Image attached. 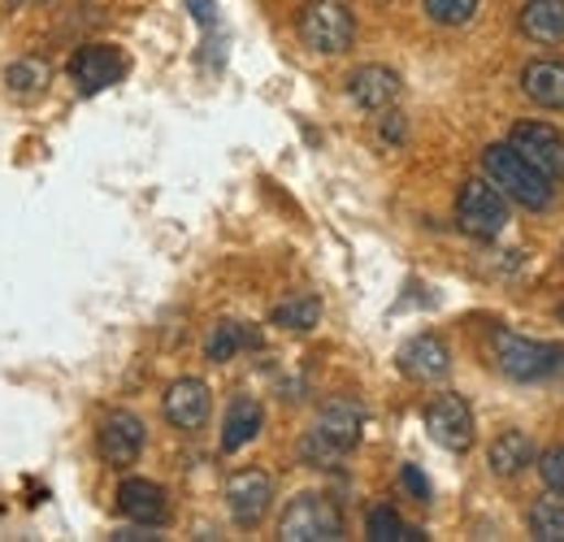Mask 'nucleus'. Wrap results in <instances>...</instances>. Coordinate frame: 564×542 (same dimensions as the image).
I'll return each instance as SVG.
<instances>
[{
  "instance_id": "nucleus-1",
  "label": "nucleus",
  "mask_w": 564,
  "mask_h": 542,
  "mask_svg": "<svg viewBox=\"0 0 564 542\" xmlns=\"http://www.w3.org/2000/svg\"><path fill=\"white\" fill-rule=\"evenodd\" d=\"M360 430H365V408L356 404V400H330L317 412L313 430L304 434L300 460L313 465V469H330L335 460H344L360 443Z\"/></svg>"
},
{
  "instance_id": "nucleus-2",
  "label": "nucleus",
  "mask_w": 564,
  "mask_h": 542,
  "mask_svg": "<svg viewBox=\"0 0 564 542\" xmlns=\"http://www.w3.org/2000/svg\"><path fill=\"white\" fill-rule=\"evenodd\" d=\"M482 170H487V178H491L495 187H499L508 200L521 204V208L543 213V208H552V200H556V183H552L543 170H534L512 143H491V148L482 152Z\"/></svg>"
},
{
  "instance_id": "nucleus-3",
  "label": "nucleus",
  "mask_w": 564,
  "mask_h": 542,
  "mask_svg": "<svg viewBox=\"0 0 564 542\" xmlns=\"http://www.w3.org/2000/svg\"><path fill=\"white\" fill-rule=\"evenodd\" d=\"M300 40L304 48L322 53V57H339L348 53L356 40V18L348 4L339 0H308L300 9Z\"/></svg>"
},
{
  "instance_id": "nucleus-4",
  "label": "nucleus",
  "mask_w": 564,
  "mask_h": 542,
  "mask_svg": "<svg viewBox=\"0 0 564 542\" xmlns=\"http://www.w3.org/2000/svg\"><path fill=\"white\" fill-rule=\"evenodd\" d=\"M279 539L282 542H339L344 539V512L317 495V490H304L286 503L279 521Z\"/></svg>"
},
{
  "instance_id": "nucleus-5",
  "label": "nucleus",
  "mask_w": 564,
  "mask_h": 542,
  "mask_svg": "<svg viewBox=\"0 0 564 542\" xmlns=\"http://www.w3.org/2000/svg\"><path fill=\"white\" fill-rule=\"evenodd\" d=\"M491 351L499 373L512 382H539L564 365V347H547V343H534L525 335H512V330H495Z\"/></svg>"
},
{
  "instance_id": "nucleus-6",
  "label": "nucleus",
  "mask_w": 564,
  "mask_h": 542,
  "mask_svg": "<svg viewBox=\"0 0 564 542\" xmlns=\"http://www.w3.org/2000/svg\"><path fill=\"white\" fill-rule=\"evenodd\" d=\"M456 226L469 235V239H499L503 226H508V196L495 187L491 178H469L456 196Z\"/></svg>"
},
{
  "instance_id": "nucleus-7",
  "label": "nucleus",
  "mask_w": 564,
  "mask_h": 542,
  "mask_svg": "<svg viewBox=\"0 0 564 542\" xmlns=\"http://www.w3.org/2000/svg\"><path fill=\"white\" fill-rule=\"evenodd\" d=\"M143 438H148V430H143L140 416L118 408V412H109V416L100 421V430H96V452H100V460H105L109 469H131V465L140 460Z\"/></svg>"
},
{
  "instance_id": "nucleus-8",
  "label": "nucleus",
  "mask_w": 564,
  "mask_h": 542,
  "mask_svg": "<svg viewBox=\"0 0 564 542\" xmlns=\"http://www.w3.org/2000/svg\"><path fill=\"white\" fill-rule=\"evenodd\" d=\"M425 430L443 452H469L474 447V408L460 395H438L425 404Z\"/></svg>"
},
{
  "instance_id": "nucleus-9",
  "label": "nucleus",
  "mask_w": 564,
  "mask_h": 542,
  "mask_svg": "<svg viewBox=\"0 0 564 542\" xmlns=\"http://www.w3.org/2000/svg\"><path fill=\"white\" fill-rule=\"evenodd\" d=\"M508 143H512L534 170H543L552 183L564 178V136L556 127H547V122H517V127L508 131Z\"/></svg>"
},
{
  "instance_id": "nucleus-10",
  "label": "nucleus",
  "mask_w": 564,
  "mask_h": 542,
  "mask_svg": "<svg viewBox=\"0 0 564 542\" xmlns=\"http://www.w3.org/2000/svg\"><path fill=\"white\" fill-rule=\"evenodd\" d=\"M270 499H274V477L265 469H239L226 481V508L243 530L261 525V517L270 512Z\"/></svg>"
},
{
  "instance_id": "nucleus-11",
  "label": "nucleus",
  "mask_w": 564,
  "mask_h": 542,
  "mask_svg": "<svg viewBox=\"0 0 564 542\" xmlns=\"http://www.w3.org/2000/svg\"><path fill=\"white\" fill-rule=\"evenodd\" d=\"M70 78L83 96H96L105 87H113L122 74H127V57L113 48V44H87L70 57Z\"/></svg>"
},
{
  "instance_id": "nucleus-12",
  "label": "nucleus",
  "mask_w": 564,
  "mask_h": 542,
  "mask_svg": "<svg viewBox=\"0 0 564 542\" xmlns=\"http://www.w3.org/2000/svg\"><path fill=\"white\" fill-rule=\"evenodd\" d=\"M165 421L174 425V430H183V434H196L205 421H209L213 412V395L209 387L200 382V378H178V382H170V391H165Z\"/></svg>"
},
{
  "instance_id": "nucleus-13",
  "label": "nucleus",
  "mask_w": 564,
  "mask_h": 542,
  "mask_svg": "<svg viewBox=\"0 0 564 542\" xmlns=\"http://www.w3.org/2000/svg\"><path fill=\"white\" fill-rule=\"evenodd\" d=\"M400 91H404V83L391 66H360L348 74V96L365 113H387L400 100Z\"/></svg>"
},
{
  "instance_id": "nucleus-14",
  "label": "nucleus",
  "mask_w": 564,
  "mask_h": 542,
  "mask_svg": "<svg viewBox=\"0 0 564 542\" xmlns=\"http://www.w3.org/2000/svg\"><path fill=\"white\" fill-rule=\"evenodd\" d=\"M118 508H122L127 521L152 525V530L170 521V495H165L156 481H148V477H127V481L118 486Z\"/></svg>"
},
{
  "instance_id": "nucleus-15",
  "label": "nucleus",
  "mask_w": 564,
  "mask_h": 542,
  "mask_svg": "<svg viewBox=\"0 0 564 542\" xmlns=\"http://www.w3.org/2000/svg\"><path fill=\"white\" fill-rule=\"evenodd\" d=\"M400 369L413 382H443L452 373V351L438 335H417L400 347Z\"/></svg>"
},
{
  "instance_id": "nucleus-16",
  "label": "nucleus",
  "mask_w": 564,
  "mask_h": 542,
  "mask_svg": "<svg viewBox=\"0 0 564 542\" xmlns=\"http://www.w3.org/2000/svg\"><path fill=\"white\" fill-rule=\"evenodd\" d=\"M521 91L539 109H564V62L561 57H534L521 69Z\"/></svg>"
},
{
  "instance_id": "nucleus-17",
  "label": "nucleus",
  "mask_w": 564,
  "mask_h": 542,
  "mask_svg": "<svg viewBox=\"0 0 564 542\" xmlns=\"http://www.w3.org/2000/svg\"><path fill=\"white\" fill-rule=\"evenodd\" d=\"M261 425H265V408L257 404L252 395L230 400V408H226V421H221V452H226V456L243 452L248 443H257Z\"/></svg>"
},
{
  "instance_id": "nucleus-18",
  "label": "nucleus",
  "mask_w": 564,
  "mask_h": 542,
  "mask_svg": "<svg viewBox=\"0 0 564 542\" xmlns=\"http://www.w3.org/2000/svg\"><path fill=\"white\" fill-rule=\"evenodd\" d=\"M487 465L495 477H521L534 465V438L525 430H503L495 434L491 452H487Z\"/></svg>"
},
{
  "instance_id": "nucleus-19",
  "label": "nucleus",
  "mask_w": 564,
  "mask_h": 542,
  "mask_svg": "<svg viewBox=\"0 0 564 542\" xmlns=\"http://www.w3.org/2000/svg\"><path fill=\"white\" fill-rule=\"evenodd\" d=\"M517 26L534 44H561L564 40V0H525L517 13Z\"/></svg>"
},
{
  "instance_id": "nucleus-20",
  "label": "nucleus",
  "mask_w": 564,
  "mask_h": 542,
  "mask_svg": "<svg viewBox=\"0 0 564 542\" xmlns=\"http://www.w3.org/2000/svg\"><path fill=\"white\" fill-rule=\"evenodd\" d=\"M243 347H261V335L252 326H243V322H217L209 330V339H205V356H209L213 365H226Z\"/></svg>"
},
{
  "instance_id": "nucleus-21",
  "label": "nucleus",
  "mask_w": 564,
  "mask_h": 542,
  "mask_svg": "<svg viewBox=\"0 0 564 542\" xmlns=\"http://www.w3.org/2000/svg\"><path fill=\"white\" fill-rule=\"evenodd\" d=\"M525 530L539 542H564V495L552 490V495L534 499V508L525 512Z\"/></svg>"
},
{
  "instance_id": "nucleus-22",
  "label": "nucleus",
  "mask_w": 564,
  "mask_h": 542,
  "mask_svg": "<svg viewBox=\"0 0 564 542\" xmlns=\"http://www.w3.org/2000/svg\"><path fill=\"white\" fill-rule=\"evenodd\" d=\"M365 539L369 542H422L425 534L413 530V525H404V517H400L391 503H378V508H369V517H365Z\"/></svg>"
},
{
  "instance_id": "nucleus-23",
  "label": "nucleus",
  "mask_w": 564,
  "mask_h": 542,
  "mask_svg": "<svg viewBox=\"0 0 564 542\" xmlns=\"http://www.w3.org/2000/svg\"><path fill=\"white\" fill-rule=\"evenodd\" d=\"M270 322L279 330H313L322 322V304H317V295H291L270 313Z\"/></svg>"
},
{
  "instance_id": "nucleus-24",
  "label": "nucleus",
  "mask_w": 564,
  "mask_h": 542,
  "mask_svg": "<svg viewBox=\"0 0 564 542\" xmlns=\"http://www.w3.org/2000/svg\"><path fill=\"white\" fill-rule=\"evenodd\" d=\"M478 4L482 0H422L425 18L438 22V26H465V22H474Z\"/></svg>"
},
{
  "instance_id": "nucleus-25",
  "label": "nucleus",
  "mask_w": 564,
  "mask_h": 542,
  "mask_svg": "<svg viewBox=\"0 0 564 542\" xmlns=\"http://www.w3.org/2000/svg\"><path fill=\"white\" fill-rule=\"evenodd\" d=\"M4 78H9V91H13V96H35V91L48 83V66L35 62V57H22V62L9 66Z\"/></svg>"
},
{
  "instance_id": "nucleus-26",
  "label": "nucleus",
  "mask_w": 564,
  "mask_h": 542,
  "mask_svg": "<svg viewBox=\"0 0 564 542\" xmlns=\"http://www.w3.org/2000/svg\"><path fill=\"white\" fill-rule=\"evenodd\" d=\"M539 474H543V486H547V490L564 495V447H552V452H543V460H539Z\"/></svg>"
},
{
  "instance_id": "nucleus-27",
  "label": "nucleus",
  "mask_w": 564,
  "mask_h": 542,
  "mask_svg": "<svg viewBox=\"0 0 564 542\" xmlns=\"http://www.w3.org/2000/svg\"><path fill=\"white\" fill-rule=\"evenodd\" d=\"M400 481H404V490H409L417 503H430L434 490H430V481H425V474L417 469V465H404V469H400Z\"/></svg>"
},
{
  "instance_id": "nucleus-28",
  "label": "nucleus",
  "mask_w": 564,
  "mask_h": 542,
  "mask_svg": "<svg viewBox=\"0 0 564 542\" xmlns=\"http://www.w3.org/2000/svg\"><path fill=\"white\" fill-rule=\"evenodd\" d=\"M187 9H192V18H196L205 31L217 26V9H213V0H187Z\"/></svg>"
},
{
  "instance_id": "nucleus-29",
  "label": "nucleus",
  "mask_w": 564,
  "mask_h": 542,
  "mask_svg": "<svg viewBox=\"0 0 564 542\" xmlns=\"http://www.w3.org/2000/svg\"><path fill=\"white\" fill-rule=\"evenodd\" d=\"M113 539L118 542H148V539H156V534H152V525H135V521H131V530H118Z\"/></svg>"
},
{
  "instance_id": "nucleus-30",
  "label": "nucleus",
  "mask_w": 564,
  "mask_h": 542,
  "mask_svg": "<svg viewBox=\"0 0 564 542\" xmlns=\"http://www.w3.org/2000/svg\"><path fill=\"white\" fill-rule=\"evenodd\" d=\"M382 136L391 139V143H400V139H404V122H400V113H387V122H382Z\"/></svg>"
},
{
  "instance_id": "nucleus-31",
  "label": "nucleus",
  "mask_w": 564,
  "mask_h": 542,
  "mask_svg": "<svg viewBox=\"0 0 564 542\" xmlns=\"http://www.w3.org/2000/svg\"><path fill=\"white\" fill-rule=\"evenodd\" d=\"M561 322H564V304H561Z\"/></svg>"
}]
</instances>
